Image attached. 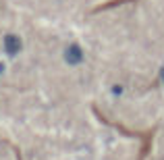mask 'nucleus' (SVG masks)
<instances>
[{
  "label": "nucleus",
  "instance_id": "nucleus-1",
  "mask_svg": "<svg viewBox=\"0 0 164 160\" xmlns=\"http://www.w3.org/2000/svg\"><path fill=\"white\" fill-rule=\"evenodd\" d=\"M65 58H67V62L69 65H79L83 60V52L79 46H69L67 48V52H65Z\"/></svg>",
  "mask_w": 164,
  "mask_h": 160
},
{
  "label": "nucleus",
  "instance_id": "nucleus-2",
  "mask_svg": "<svg viewBox=\"0 0 164 160\" xmlns=\"http://www.w3.org/2000/svg\"><path fill=\"white\" fill-rule=\"evenodd\" d=\"M4 50H6L9 56H15V54L21 50V40L15 37V35H9V37L4 40Z\"/></svg>",
  "mask_w": 164,
  "mask_h": 160
},
{
  "label": "nucleus",
  "instance_id": "nucleus-3",
  "mask_svg": "<svg viewBox=\"0 0 164 160\" xmlns=\"http://www.w3.org/2000/svg\"><path fill=\"white\" fill-rule=\"evenodd\" d=\"M0 73H4V65H0Z\"/></svg>",
  "mask_w": 164,
  "mask_h": 160
},
{
  "label": "nucleus",
  "instance_id": "nucleus-4",
  "mask_svg": "<svg viewBox=\"0 0 164 160\" xmlns=\"http://www.w3.org/2000/svg\"><path fill=\"white\" fill-rule=\"evenodd\" d=\"M162 79H164V71H162Z\"/></svg>",
  "mask_w": 164,
  "mask_h": 160
}]
</instances>
